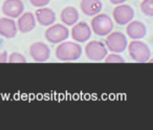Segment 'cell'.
<instances>
[{
    "instance_id": "e0dca14e",
    "label": "cell",
    "mask_w": 153,
    "mask_h": 130,
    "mask_svg": "<svg viewBox=\"0 0 153 130\" xmlns=\"http://www.w3.org/2000/svg\"><path fill=\"white\" fill-rule=\"evenodd\" d=\"M140 11L145 16H153V0H143L140 2Z\"/></svg>"
},
{
    "instance_id": "5b68a950",
    "label": "cell",
    "mask_w": 153,
    "mask_h": 130,
    "mask_svg": "<svg viewBox=\"0 0 153 130\" xmlns=\"http://www.w3.org/2000/svg\"><path fill=\"white\" fill-rule=\"evenodd\" d=\"M68 37H69V30L67 26L61 23L51 24L45 30V39L53 44H59L67 40Z\"/></svg>"
},
{
    "instance_id": "7c38bea8",
    "label": "cell",
    "mask_w": 153,
    "mask_h": 130,
    "mask_svg": "<svg viewBox=\"0 0 153 130\" xmlns=\"http://www.w3.org/2000/svg\"><path fill=\"white\" fill-rule=\"evenodd\" d=\"M16 24H17V28L20 33L27 34V33L34 30L36 27V18H35L34 14L30 12L22 13L18 17V21L16 22Z\"/></svg>"
},
{
    "instance_id": "52a82bcc",
    "label": "cell",
    "mask_w": 153,
    "mask_h": 130,
    "mask_svg": "<svg viewBox=\"0 0 153 130\" xmlns=\"http://www.w3.org/2000/svg\"><path fill=\"white\" fill-rule=\"evenodd\" d=\"M113 21L119 25H126L134 18V10L131 5L122 3L117 4L112 12Z\"/></svg>"
},
{
    "instance_id": "2e32d148",
    "label": "cell",
    "mask_w": 153,
    "mask_h": 130,
    "mask_svg": "<svg viewBox=\"0 0 153 130\" xmlns=\"http://www.w3.org/2000/svg\"><path fill=\"white\" fill-rule=\"evenodd\" d=\"M79 12L74 7H66L61 11L60 19L62 23L66 26H72L79 21Z\"/></svg>"
},
{
    "instance_id": "7a4b0ae2",
    "label": "cell",
    "mask_w": 153,
    "mask_h": 130,
    "mask_svg": "<svg viewBox=\"0 0 153 130\" xmlns=\"http://www.w3.org/2000/svg\"><path fill=\"white\" fill-rule=\"evenodd\" d=\"M113 27H114L113 20L107 14L99 13L92 16V19L90 21V28L97 36H107L109 33L112 32Z\"/></svg>"
},
{
    "instance_id": "44dd1931",
    "label": "cell",
    "mask_w": 153,
    "mask_h": 130,
    "mask_svg": "<svg viewBox=\"0 0 153 130\" xmlns=\"http://www.w3.org/2000/svg\"><path fill=\"white\" fill-rule=\"evenodd\" d=\"M7 56L9 55L5 51H0V63H7Z\"/></svg>"
},
{
    "instance_id": "7402d4cb",
    "label": "cell",
    "mask_w": 153,
    "mask_h": 130,
    "mask_svg": "<svg viewBox=\"0 0 153 130\" xmlns=\"http://www.w3.org/2000/svg\"><path fill=\"white\" fill-rule=\"evenodd\" d=\"M112 4L114 5H117V4H122V3H125L127 0H109Z\"/></svg>"
},
{
    "instance_id": "30bf717a",
    "label": "cell",
    "mask_w": 153,
    "mask_h": 130,
    "mask_svg": "<svg viewBox=\"0 0 153 130\" xmlns=\"http://www.w3.org/2000/svg\"><path fill=\"white\" fill-rule=\"evenodd\" d=\"M3 15L10 18H18L24 11V4L21 0H4L1 7Z\"/></svg>"
},
{
    "instance_id": "ac0fdd59",
    "label": "cell",
    "mask_w": 153,
    "mask_h": 130,
    "mask_svg": "<svg viewBox=\"0 0 153 130\" xmlns=\"http://www.w3.org/2000/svg\"><path fill=\"white\" fill-rule=\"evenodd\" d=\"M105 63H125V59L117 53H107L106 57L104 58Z\"/></svg>"
},
{
    "instance_id": "4fadbf2b",
    "label": "cell",
    "mask_w": 153,
    "mask_h": 130,
    "mask_svg": "<svg viewBox=\"0 0 153 130\" xmlns=\"http://www.w3.org/2000/svg\"><path fill=\"white\" fill-rule=\"evenodd\" d=\"M18 33L17 24L13 18L2 17L0 18V36L7 39L15 38Z\"/></svg>"
},
{
    "instance_id": "ffe728a7",
    "label": "cell",
    "mask_w": 153,
    "mask_h": 130,
    "mask_svg": "<svg viewBox=\"0 0 153 130\" xmlns=\"http://www.w3.org/2000/svg\"><path fill=\"white\" fill-rule=\"evenodd\" d=\"M30 4L36 7H46L51 2V0H30Z\"/></svg>"
},
{
    "instance_id": "277c9868",
    "label": "cell",
    "mask_w": 153,
    "mask_h": 130,
    "mask_svg": "<svg viewBox=\"0 0 153 130\" xmlns=\"http://www.w3.org/2000/svg\"><path fill=\"white\" fill-rule=\"evenodd\" d=\"M105 45L111 53H123L127 49V36L121 32H111L106 36Z\"/></svg>"
},
{
    "instance_id": "6da1fadb",
    "label": "cell",
    "mask_w": 153,
    "mask_h": 130,
    "mask_svg": "<svg viewBox=\"0 0 153 130\" xmlns=\"http://www.w3.org/2000/svg\"><path fill=\"white\" fill-rule=\"evenodd\" d=\"M56 58L62 62L76 61L81 58L82 46L74 41H63L59 43L55 51Z\"/></svg>"
},
{
    "instance_id": "3957f363",
    "label": "cell",
    "mask_w": 153,
    "mask_h": 130,
    "mask_svg": "<svg viewBox=\"0 0 153 130\" xmlns=\"http://www.w3.org/2000/svg\"><path fill=\"white\" fill-rule=\"evenodd\" d=\"M127 47L130 58L136 63H146L151 58L150 47L143 41L132 40L128 43Z\"/></svg>"
},
{
    "instance_id": "8fae6325",
    "label": "cell",
    "mask_w": 153,
    "mask_h": 130,
    "mask_svg": "<svg viewBox=\"0 0 153 130\" xmlns=\"http://www.w3.org/2000/svg\"><path fill=\"white\" fill-rule=\"evenodd\" d=\"M126 34L132 40H140L147 35V26L138 20H131L126 24Z\"/></svg>"
},
{
    "instance_id": "9c48e42d",
    "label": "cell",
    "mask_w": 153,
    "mask_h": 130,
    "mask_svg": "<svg viewBox=\"0 0 153 130\" xmlns=\"http://www.w3.org/2000/svg\"><path fill=\"white\" fill-rule=\"evenodd\" d=\"M30 55L33 60L38 63L47 61L51 57V49L44 42H34L30 46Z\"/></svg>"
},
{
    "instance_id": "5bb4252c",
    "label": "cell",
    "mask_w": 153,
    "mask_h": 130,
    "mask_svg": "<svg viewBox=\"0 0 153 130\" xmlns=\"http://www.w3.org/2000/svg\"><path fill=\"white\" fill-rule=\"evenodd\" d=\"M35 18L36 21L42 26H49L55 23L56 19V13L49 7H39L35 13Z\"/></svg>"
},
{
    "instance_id": "d6986e66",
    "label": "cell",
    "mask_w": 153,
    "mask_h": 130,
    "mask_svg": "<svg viewBox=\"0 0 153 130\" xmlns=\"http://www.w3.org/2000/svg\"><path fill=\"white\" fill-rule=\"evenodd\" d=\"M7 62L9 63H26V59L22 53L14 51L10 56H7Z\"/></svg>"
},
{
    "instance_id": "ba28073f",
    "label": "cell",
    "mask_w": 153,
    "mask_h": 130,
    "mask_svg": "<svg viewBox=\"0 0 153 130\" xmlns=\"http://www.w3.org/2000/svg\"><path fill=\"white\" fill-rule=\"evenodd\" d=\"M91 28L86 22L81 21L76 22L72 25V28L70 30V36H71L72 40L76 41L78 43H83L86 42L90 39L91 37Z\"/></svg>"
},
{
    "instance_id": "9a60e30c",
    "label": "cell",
    "mask_w": 153,
    "mask_h": 130,
    "mask_svg": "<svg viewBox=\"0 0 153 130\" xmlns=\"http://www.w3.org/2000/svg\"><path fill=\"white\" fill-rule=\"evenodd\" d=\"M80 7L86 16L92 17L101 13L103 9V3L101 0H81Z\"/></svg>"
},
{
    "instance_id": "8992f818",
    "label": "cell",
    "mask_w": 153,
    "mask_h": 130,
    "mask_svg": "<svg viewBox=\"0 0 153 130\" xmlns=\"http://www.w3.org/2000/svg\"><path fill=\"white\" fill-rule=\"evenodd\" d=\"M107 53H108V49L106 45L101 41H89L85 46V55L90 61H103Z\"/></svg>"
}]
</instances>
